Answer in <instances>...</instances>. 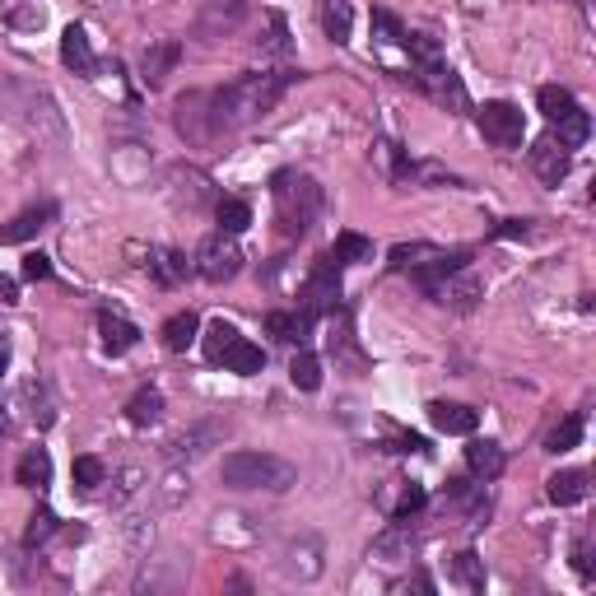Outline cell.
<instances>
[{
    "label": "cell",
    "mask_w": 596,
    "mask_h": 596,
    "mask_svg": "<svg viewBox=\"0 0 596 596\" xmlns=\"http://www.w3.org/2000/svg\"><path fill=\"white\" fill-rule=\"evenodd\" d=\"M285 84H289V75H275V70H266V75H238L233 84L215 89V94H210V103H215L219 131H238V126L266 117V112L280 103Z\"/></svg>",
    "instance_id": "cell-1"
},
{
    "label": "cell",
    "mask_w": 596,
    "mask_h": 596,
    "mask_svg": "<svg viewBox=\"0 0 596 596\" xmlns=\"http://www.w3.org/2000/svg\"><path fill=\"white\" fill-rule=\"evenodd\" d=\"M219 475L229 489H275V494L298 480L294 466L285 457H271V452H229Z\"/></svg>",
    "instance_id": "cell-2"
},
{
    "label": "cell",
    "mask_w": 596,
    "mask_h": 596,
    "mask_svg": "<svg viewBox=\"0 0 596 596\" xmlns=\"http://www.w3.org/2000/svg\"><path fill=\"white\" fill-rule=\"evenodd\" d=\"M275 205H280V233L285 238H303L312 229L317 210H322V187L312 177L280 173L275 177Z\"/></svg>",
    "instance_id": "cell-3"
},
{
    "label": "cell",
    "mask_w": 596,
    "mask_h": 596,
    "mask_svg": "<svg viewBox=\"0 0 596 596\" xmlns=\"http://www.w3.org/2000/svg\"><path fill=\"white\" fill-rule=\"evenodd\" d=\"M475 122H480V136H485L494 149H517L522 145V136H527V117H522V108H517V103H503V98L485 103V108L475 112Z\"/></svg>",
    "instance_id": "cell-4"
},
{
    "label": "cell",
    "mask_w": 596,
    "mask_h": 596,
    "mask_svg": "<svg viewBox=\"0 0 596 596\" xmlns=\"http://www.w3.org/2000/svg\"><path fill=\"white\" fill-rule=\"evenodd\" d=\"M196 271L210 285H224V280H233V275L243 271V252H238V243H233L229 233H215V238H205L196 247Z\"/></svg>",
    "instance_id": "cell-5"
},
{
    "label": "cell",
    "mask_w": 596,
    "mask_h": 596,
    "mask_svg": "<svg viewBox=\"0 0 596 596\" xmlns=\"http://www.w3.org/2000/svg\"><path fill=\"white\" fill-rule=\"evenodd\" d=\"M340 303V261L326 252L317 266H312L308 285H303V312L308 317H322V312H331Z\"/></svg>",
    "instance_id": "cell-6"
},
{
    "label": "cell",
    "mask_w": 596,
    "mask_h": 596,
    "mask_svg": "<svg viewBox=\"0 0 596 596\" xmlns=\"http://www.w3.org/2000/svg\"><path fill=\"white\" fill-rule=\"evenodd\" d=\"M243 19H247V0H210V5L196 14L191 33L201 42H219V38H229V33H238Z\"/></svg>",
    "instance_id": "cell-7"
},
{
    "label": "cell",
    "mask_w": 596,
    "mask_h": 596,
    "mask_svg": "<svg viewBox=\"0 0 596 596\" xmlns=\"http://www.w3.org/2000/svg\"><path fill=\"white\" fill-rule=\"evenodd\" d=\"M424 294L434 298V303H443V308H452V312H471L475 298L485 294V289H480V280L466 275V266H461V271H447V275H438V280H429Z\"/></svg>",
    "instance_id": "cell-8"
},
{
    "label": "cell",
    "mask_w": 596,
    "mask_h": 596,
    "mask_svg": "<svg viewBox=\"0 0 596 596\" xmlns=\"http://www.w3.org/2000/svg\"><path fill=\"white\" fill-rule=\"evenodd\" d=\"M177 126H182V136L205 145L210 136H219V122H215V103L210 94H187L177 98Z\"/></svg>",
    "instance_id": "cell-9"
},
{
    "label": "cell",
    "mask_w": 596,
    "mask_h": 596,
    "mask_svg": "<svg viewBox=\"0 0 596 596\" xmlns=\"http://www.w3.org/2000/svg\"><path fill=\"white\" fill-rule=\"evenodd\" d=\"M415 84H420V89H429V98H434L438 108H447V112H466V103H471V98H466V84H461V75L452 66H438V70H429V75H415Z\"/></svg>",
    "instance_id": "cell-10"
},
{
    "label": "cell",
    "mask_w": 596,
    "mask_h": 596,
    "mask_svg": "<svg viewBox=\"0 0 596 596\" xmlns=\"http://www.w3.org/2000/svg\"><path fill=\"white\" fill-rule=\"evenodd\" d=\"M531 168H536V177H541L545 187H559L569 177V149L559 145L555 136H541L531 145Z\"/></svg>",
    "instance_id": "cell-11"
},
{
    "label": "cell",
    "mask_w": 596,
    "mask_h": 596,
    "mask_svg": "<svg viewBox=\"0 0 596 596\" xmlns=\"http://www.w3.org/2000/svg\"><path fill=\"white\" fill-rule=\"evenodd\" d=\"M182 61V42L177 38H159V42H149V52L145 61H140V80L154 89V84H163L168 75H173V66Z\"/></svg>",
    "instance_id": "cell-12"
},
{
    "label": "cell",
    "mask_w": 596,
    "mask_h": 596,
    "mask_svg": "<svg viewBox=\"0 0 596 596\" xmlns=\"http://www.w3.org/2000/svg\"><path fill=\"white\" fill-rule=\"evenodd\" d=\"M56 219V205L47 201V205H33V210H19V215L0 229V243H28V238H38L47 224Z\"/></svg>",
    "instance_id": "cell-13"
},
{
    "label": "cell",
    "mask_w": 596,
    "mask_h": 596,
    "mask_svg": "<svg viewBox=\"0 0 596 596\" xmlns=\"http://www.w3.org/2000/svg\"><path fill=\"white\" fill-rule=\"evenodd\" d=\"M429 424H434L438 434H475V424H480V415H475L471 406H457V401H434L429 406Z\"/></svg>",
    "instance_id": "cell-14"
},
{
    "label": "cell",
    "mask_w": 596,
    "mask_h": 596,
    "mask_svg": "<svg viewBox=\"0 0 596 596\" xmlns=\"http://www.w3.org/2000/svg\"><path fill=\"white\" fill-rule=\"evenodd\" d=\"M61 61H66L75 75H94V70H98V56H94L89 33H84L80 24H70L66 33H61Z\"/></svg>",
    "instance_id": "cell-15"
},
{
    "label": "cell",
    "mask_w": 596,
    "mask_h": 596,
    "mask_svg": "<svg viewBox=\"0 0 596 596\" xmlns=\"http://www.w3.org/2000/svg\"><path fill=\"white\" fill-rule=\"evenodd\" d=\"M98 336H103V350L108 354H126L140 340V326L126 322L122 312H98Z\"/></svg>",
    "instance_id": "cell-16"
},
{
    "label": "cell",
    "mask_w": 596,
    "mask_h": 596,
    "mask_svg": "<svg viewBox=\"0 0 596 596\" xmlns=\"http://www.w3.org/2000/svg\"><path fill=\"white\" fill-rule=\"evenodd\" d=\"M466 466H471V475H480V480H499L508 457H503V447L494 443V438H475V443L466 447Z\"/></svg>",
    "instance_id": "cell-17"
},
{
    "label": "cell",
    "mask_w": 596,
    "mask_h": 596,
    "mask_svg": "<svg viewBox=\"0 0 596 596\" xmlns=\"http://www.w3.org/2000/svg\"><path fill=\"white\" fill-rule=\"evenodd\" d=\"M545 494L555 508H573V503L587 499V471H555L545 480Z\"/></svg>",
    "instance_id": "cell-18"
},
{
    "label": "cell",
    "mask_w": 596,
    "mask_h": 596,
    "mask_svg": "<svg viewBox=\"0 0 596 596\" xmlns=\"http://www.w3.org/2000/svg\"><path fill=\"white\" fill-rule=\"evenodd\" d=\"M149 280L154 285H177L182 275H187V257L182 252H173V247H149Z\"/></svg>",
    "instance_id": "cell-19"
},
{
    "label": "cell",
    "mask_w": 596,
    "mask_h": 596,
    "mask_svg": "<svg viewBox=\"0 0 596 596\" xmlns=\"http://www.w3.org/2000/svg\"><path fill=\"white\" fill-rule=\"evenodd\" d=\"M196 336H201V317H196V312H177V317L163 322V345L173 354H187L191 345H196Z\"/></svg>",
    "instance_id": "cell-20"
},
{
    "label": "cell",
    "mask_w": 596,
    "mask_h": 596,
    "mask_svg": "<svg viewBox=\"0 0 596 596\" xmlns=\"http://www.w3.org/2000/svg\"><path fill=\"white\" fill-rule=\"evenodd\" d=\"M14 480L24 489H42L52 480V457H47L42 447H28L24 457H19V466H14Z\"/></svg>",
    "instance_id": "cell-21"
},
{
    "label": "cell",
    "mask_w": 596,
    "mask_h": 596,
    "mask_svg": "<svg viewBox=\"0 0 596 596\" xmlns=\"http://www.w3.org/2000/svg\"><path fill=\"white\" fill-rule=\"evenodd\" d=\"M219 364L229 368V373H243V378H252V373H261V368H266V354H261V345H252V340L238 336Z\"/></svg>",
    "instance_id": "cell-22"
},
{
    "label": "cell",
    "mask_w": 596,
    "mask_h": 596,
    "mask_svg": "<svg viewBox=\"0 0 596 596\" xmlns=\"http://www.w3.org/2000/svg\"><path fill=\"white\" fill-rule=\"evenodd\" d=\"M322 28L331 42H350L354 33V5L350 0H322Z\"/></svg>",
    "instance_id": "cell-23"
},
{
    "label": "cell",
    "mask_w": 596,
    "mask_h": 596,
    "mask_svg": "<svg viewBox=\"0 0 596 596\" xmlns=\"http://www.w3.org/2000/svg\"><path fill=\"white\" fill-rule=\"evenodd\" d=\"M126 420L136 424V429H149V424H159V420H163V396L154 392V387L136 392L131 401H126Z\"/></svg>",
    "instance_id": "cell-24"
},
{
    "label": "cell",
    "mask_w": 596,
    "mask_h": 596,
    "mask_svg": "<svg viewBox=\"0 0 596 596\" xmlns=\"http://www.w3.org/2000/svg\"><path fill=\"white\" fill-rule=\"evenodd\" d=\"M406 52H410L415 75H429V70L443 66V52H438V42L429 38V33H406Z\"/></svg>",
    "instance_id": "cell-25"
},
{
    "label": "cell",
    "mask_w": 596,
    "mask_h": 596,
    "mask_svg": "<svg viewBox=\"0 0 596 596\" xmlns=\"http://www.w3.org/2000/svg\"><path fill=\"white\" fill-rule=\"evenodd\" d=\"M238 340V326L233 322H224V317H215V322L205 326V336H201V350H205V359L210 364H219L224 354H229V345Z\"/></svg>",
    "instance_id": "cell-26"
},
{
    "label": "cell",
    "mask_w": 596,
    "mask_h": 596,
    "mask_svg": "<svg viewBox=\"0 0 596 596\" xmlns=\"http://www.w3.org/2000/svg\"><path fill=\"white\" fill-rule=\"evenodd\" d=\"M452 583L480 592V587H485V559L475 555V550H461V555L452 559Z\"/></svg>",
    "instance_id": "cell-27"
},
{
    "label": "cell",
    "mask_w": 596,
    "mask_h": 596,
    "mask_svg": "<svg viewBox=\"0 0 596 596\" xmlns=\"http://www.w3.org/2000/svg\"><path fill=\"white\" fill-rule=\"evenodd\" d=\"M555 126H559V136H555V140H559V145H564V149H573V145H583V140L592 136V117H587L583 108H573L569 117H559Z\"/></svg>",
    "instance_id": "cell-28"
},
{
    "label": "cell",
    "mask_w": 596,
    "mask_h": 596,
    "mask_svg": "<svg viewBox=\"0 0 596 596\" xmlns=\"http://www.w3.org/2000/svg\"><path fill=\"white\" fill-rule=\"evenodd\" d=\"M289 382H294L298 392H317V387H322V364H317L308 350L294 354V364H289Z\"/></svg>",
    "instance_id": "cell-29"
},
{
    "label": "cell",
    "mask_w": 596,
    "mask_h": 596,
    "mask_svg": "<svg viewBox=\"0 0 596 596\" xmlns=\"http://www.w3.org/2000/svg\"><path fill=\"white\" fill-rule=\"evenodd\" d=\"M583 443V415H569V420L559 424V429H550V438H545V452H573V447Z\"/></svg>",
    "instance_id": "cell-30"
},
{
    "label": "cell",
    "mask_w": 596,
    "mask_h": 596,
    "mask_svg": "<svg viewBox=\"0 0 596 596\" xmlns=\"http://www.w3.org/2000/svg\"><path fill=\"white\" fill-rule=\"evenodd\" d=\"M219 233H229V238H238V233L247 229V224H252V210H247V201H219Z\"/></svg>",
    "instance_id": "cell-31"
},
{
    "label": "cell",
    "mask_w": 596,
    "mask_h": 596,
    "mask_svg": "<svg viewBox=\"0 0 596 596\" xmlns=\"http://www.w3.org/2000/svg\"><path fill=\"white\" fill-rule=\"evenodd\" d=\"M219 438V429L215 424H201V429H191V434H182V438H173V457H187V461H196L205 452V443H215Z\"/></svg>",
    "instance_id": "cell-32"
},
{
    "label": "cell",
    "mask_w": 596,
    "mask_h": 596,
    "mask_svg": "<svg viewBox=\"0 0 596 596\" xmlns=\"http://www.w3.org/2000/svg\"><path fill=\"white\" fill-rule=\"evenodd\" d=\"M536 103H541V112L550 117V122H559V117H569L578 103H573L569 89H559V84H545L541 94H536Z\"/></svg>",
    "instance_id": "cell-33"
},
{
    "label": "cell",
    "mask_w": 596,
    "mask_h": 596,
    "mask_svg": "<svg viewBox=\"0 0 596 596\" xmlns=\"http://www.w3.org/2000/svg\"><path fill=\"white\" fill-rule=\"evenodd\" d=\"M331 257H336L340 266H354V261L373 257V243H368V238H359V233H340L336 247H331Z\"/></svg>",
    "instance_id": "cell-34"
},
{
    "label": "cell",
    "mask_w": 596,
    "mask_h": 596,
    "mask_svg": "<svg viewBox=\"0 0 596 596\" xmlns=\"http://www.w3.org/2000/svg\"><path fill=\"white\" fill-rule=\"evenodd\" d=\"M70 480H75V489H80V494H94V489L103 485V461H98V457H75V466H70Z\"/></svg>",
    "instance_id": "cell-35"
},
{
    "label": "cell",
    "mask_w": 596,
    "mask_h": 596,
    "mask_svg": "<svg viewBox=\"0 0 596 596\" xmlns=\"http://www.w3.org/2000/svg\"><path fill=\"white\" fill-rule=\"evenodd\" d=\"M52 531H56V513H52V508H38V513L28 517L24 545H28V550H38L42 541H52Z\"/></svg>",
    "instance_id": "cell-36"
},
{
    "label": "cell",
    "mask_w": 596,
    "mask_h": 596,
    "mask_svg": "<svg viewBox=\"0 0 596 596\" xmlns=\"http://www.w3.org/2000/svg\"><path fill=\"white\" fill-rule=\"evenodd\" d=\"M266 24H271V38H266V52L285 56V52H289V28H285V14H266Z\"/></svg>",
    "instance_id": "cell-37"
},
{
    "label": "cell",
    "mask_w": 596,
    "mask_h": 596,
    "mask_svg": "<svg viewBox=\"0 0 596 596\" xmlns=\"http://www.w3.org/2000/svg\"><path fill=\"white\" fill-rule=\"evenodd\" d=\"M52 275V261L42 257V252H28L24 257V280H47Z\"/></svg>",
    "instance_id": "cell-38"
},
{
    "label": "cell",
    "mask_w": 596,
    "mask_h": 596,
    "mask_svg": "<svg viewBox=\"0 0 596 596\" xmlns=\"http://www.w3.org/2000/svg\"><path fill=\"white\" fill-rule=\"evenodd\" d=\"M373 24H378L382 28V42H406V28H401V24H396V19H392V14H373Z\"/></svg>",
    "instance_id": "cell-39"
},
{
    "label": "cell",
    "mask_w": 596,
    "mask_h": 596,
    "mask_svg": "<svg viewBox=\"0 0 596 596\" xmlns=\"http://www.w3.org/2000/svg\"><path fill=\"white\" fill-rule=\"evenodd\" d=\"M415 508H424V489L420 485H410L406 494H401V503H396V522H401V517H410Z\"/></svg>",
    "instance_id": "cell-40"
},
{
    "label": "cell",
    "mask_w": 596,
    "mask_h": 596,
    "mask_svg": "<svg viewBox=\"0 0 596 596\" xmlns=\"http://www.w3.org/2000/svg\"><path fill=\"white\" fill-rule=\"evenodd\" d=\"M573 569L583 573V578H592V545H587V541L573 545Z\"/></svg>",
    "instance_id": "cell-41"
},
{
    "label": "cell",
    "mask_w": 596,
    "mask_h": 596,
    "mask_svg": "<svg viewBox=\"0 0 596 596\" xmlns=\"http://www.w3.org/2000/svg\"><path fill=\"white\" fill-rule=\"evenodd\" d=\"M499 238H527V219H503Z\"/></svg>",
    "instance_id": "cell-42"
},
{
    "label": "cell",
    "mask_w": 596,
    "mask_h": 596,
    "mask_svg": "<svg viewBox=\"0 0 596 596\" xmlns=\"http://www.w3.org/2000/svg\"><path fill=\"white\" fill-rule=\"evenodd\" d=\"M0 303H19V285H14L10 275H0Z\"/></svg>",
    "instance_id": "cell-43"
},
{
    "label": "cell",
    "mask_w": 596,
    "mask_h": 596,
    "mask_svg": "<svg viewBox=\"0 0 596 596\" xmlns=\"http://www.w3.org/2000/svg\"><path fill=\"white\" fill-rule=\"evenodd\" d=\"M0 373H5V350H0Z\"/></svg>",
    "instance_id": "cell-44"
}]
</instances>
